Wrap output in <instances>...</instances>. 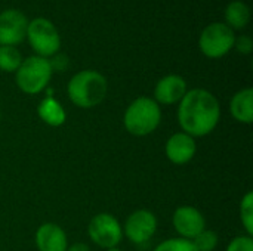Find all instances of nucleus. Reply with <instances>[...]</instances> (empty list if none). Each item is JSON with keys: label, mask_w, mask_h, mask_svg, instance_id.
<instances>
[{"label": "nucleus", "mask_w": 253, "mask_h": 251, "mask_svg": "<svg viewBox=\"0 0 253 251\" xmlns=\"http://www.w3.org/2000/svg\"><path fill=\"white\" fill-rule=\"evenodd\" d=\"M234 49L239 53H242V55H249V53H252L253 50V40L249 36L242 34V36L236 37V40H234Z\"/></svg>", "instance_id": "4be33fe9"}, {"label": "nucleus", "mask_w": 253, "mask_h": 251, "mask_svg": "<svg viewBox=\"0 0 253 251\" xmlns=\"http://www.w3.org/2000/svg\"><path fill=\"white\" fill-rule=\"evenodd\" d=\"M89 238L105 250L114 249L123 238V229L119 220L110 213H99L92 217L87 226Z\"/></svg>", "instance_id": "0eeeda50"}, {"label": "nucleus", "mask_w": 253, "mask_h": 251, "mask_svg": "<svg viewBox=\"0 0 253 251\" xmlns=\"http://www.w3.org/2000/svg\"><path fill=\"white\" fill-rule=\"evenodd\" d=\"M225 251H253V240L249 235L236 237Z\"/></svg>", "instance_id": "412c9836"}, {"label": "nucleus", "mask_w": 253, "mask_h": 251, "mask_svg": "<svg viewBox=\"0 0 253 251\" xmlns=\"http://www.w3.org/2000/svg\"><path fill=\"white\" fill-rule=\"evenodd\" d=\"M154 251H197L193 241L184 238H170L160 243Z\"/></svg>", "instance_id": "aec40b11"}, {"label": "nucleus", "mask_w": 253, "mask_h": 251, "mask_svg": "<svg viewBox=\"0 0 253 251\" xmlns=\"http://www.w3.org/2000/svg\"><path fill=\"white\" fill-rule=\"evenodd\" d=\"M224 18L231 30H242L251 21V7L242 0H234L225 7Z\"/></svg>", "instance_id": "dca6fc26"}, {"label": "nucleus", "mask_w": 253, "mask_h": 251, "mask_svg": "<svg viewBox=\"0 0 253 251\" xmlns=\"http://www.w3.org/2000/svg\"><path fill=\"white\" fill-rule=\"evenodd\" d=\"M196 151H197V145H196L194 138L184 132L172 135L168 139L166 146H165L168 160L178 166L190 163L194 158Z\"/></svg>", "instance_id": "f8f14e48"}, {"label": "nucleus", "mask_w": 253, "mask_h": 251, "mask_svg": "<svg viewBox=\"0 0 253 251\" xmlns=\"http://www.w3.org/2000/svg\"><path fill=\"white\" fill-rule=\"evenodd\" d=\"M50 62V67H52V71H62V70H67L68 67V58L62 53H56L52 56V59H49Z\"/></svg>", "instance_id": "5701e85b"}, {"label": "nucleus", "mask_w": 253, "mask_h": 251, "mask_svg": "<svg viewBox=\"0 0 253 251\" xmlns=\"http://www.w3.org/2000/svg\"><path fill=\"white\" fill-rule=\"evenodd\" d=\"M67 251H90V249L86 244H83V243H76V244L70 246L67 249Z\"/></svg>", "instance_id": "b1692460"}, {"label": "nucleus", "mask_w": 253, "mask_h": 251, "mask_svg": "<svg viewBox=\"0 0 253 251\" xmlns=\"http://www.w3.org/2000/svg\"><path fill=\"white\" fill-rule=\"evenodd\" d=\"M197 251H213L218 246V234L209 229L202 231L196 238L191 240Z\"/></svg>", "instance_id": "6ab92c4d"}, {"label": "nucleus", "mask_w": 253, "mask_h": 251, "mask_svg": "<svg viewBox=\"0 0 253 251\" xmlns=\"http://www.w3.org/2000/svg\"><path fill=\"white\" fill-rule=\"evenodd\" d=\"M22 62V55L16 46H0V70L4 72H16Z\"/></svg>", "instance_id": "f3484780"}, {"label": "nucleus", "mask_w": 253, "mask_h": 251, "mask_svg": "<svg viewBox=\"0 0 253 251\" xmlns=\"http://www.w3.org/2000/svg\"><path fill=\"white\" fill-rule=\"evenodd\" d=\"M230 111L233 117L243 124L253 123V90L251 87L239 90L230 104Z\"/></svg>", "instance_id": "4468645a"}, {"label": "nucleus", "mask_w": 253, "mask_h": 251, "mask_svg": "<svg viewBox=\"0 0 253 251\" xmlns=\"http://www.w3.org/2000/svg\"><path fill=\"white\" fill-rule=\"evenodd\" d=\"M37 56L52 58L61 49V36L58 28L46 18H34L28 22L27 37Z\"/></svg>", "instance_id": "39448f33"}, {"label": "nucleus", "mask_w": 253, "mask_h": 251, "mask_svg": "<svg viewBox=\"0 0 253 251\" xmlns=\"http://www.w3.org/2000/svg\"><path fill=\"white\" fill-rule=\"evenodd\" d=\"M188 92L187 81L178 74H169L160 78L154 87V101L160 105H173Z\"/></svg>", "instance_id": "9b49d317"}, {"label": "nucleus", "mask_w": 253, "mask_h": 251, "mask_svg": "<svg viewBox=\"0 0 253 251\" xmlns=\"http://www.w3.org/2000/svg\"><path fill=\"white\" fill-rule=\"evenodd\" d=\"M52 72L49 59L34 55L22 59L19 68L16 70L15 81L24 93L37 95L47 87Z\"/></svg>", "instance_id": "20e7f679"}, {"label": "nucleus", "mask_w": 253, "mask_h": 251, "mask_svg": "<svg viewBox=\"0 0 253 251\" xmlns=\"http://www.w3.org/2000/svg\"><path fill=\"white\" fill-rule=\"evenodd\" d=\"M156 231H157V219L154 213H151L150 210L133 212L125 223V234L127 240L136 246L150 241L156 234Z\"/></svg>", "instance_id": "1a4fd4ad"}, {"label": "nucleus", "mask_w": 253, "mask_h": 251, "mask_svg": "<svg viewBox=\"0 0 253 251\" xmlns=\"http://www.w3.org/2000/svg\"><path fill=\"white\" fill-rule=\"evenodd\" d=\"M37 114L43 123L52 127L62 126L67 118L65 109L53 96H46L42 99V102L37 107Z\"/></svg>", "instance_id": "2eb2a0df"}, {"label": "nucleus", "mask_w": 253, "mask_h": 251, "mask_svg": "<svg viewBox=\"0 0 253 251\" xmlns=\"http://www.w3.org/2000/svg\"><path fill=\"white\" fill-rule=\"evenodd\" d=\"M221 117V105L206 89H193L185 93L178 107V123L184 133L202 138L215 130Z\"/></svg>", "instance_id": "f257e3e1"}, {"label": "nucleus", "mask_w": 253, "mask_h": 251, "mask_svg": "<svg viewBox=\"0 0 253 251\" xmlns=\"http://www.w3.org/2000/svg\"><path fill=\"white\" fill-rule=\"evenodd\" d=\"M108 90L107 78L95 70H83L74 74L67 86L70 101L83 109L99 105Z\"/></svg>", "instance_id": "f03ea898"}, {"label": "nucleus", "mask_w": 253, "mask_h": 251, "mask_svg": "<svg viewBox=\"0 0 253 251\" xmlns=\"http://www.w3.org/2000/svg\"><path fill=\"white\" fill-rule=\"evenodd\" d=\"M28 19L18 9L0 12V46H18L27 37Z\"/></svg>", "instance_id": "6e6552de"}, {"label": "nucleus", "mask_w": 253, "mask_h": 251, "mask_svg": "<svg viewBox=\"0 0 253 251\" xmlns=\"http://www.w3.org/2000/svg\"><path fill=\"white\" fill-rule=\"evenodd\" d=\"M172 222H173L175 231L181 235V238L190 240V241L196 238L202 231L206 229V220L203 215L191 206L178 207L173 213Z\"/></svg>", "instance_id": "9d476101"}, {"label": "nucleus", "mask_w": 253, "mask_h": 251, "mask_svg": "<svg viewBox=\"0 0 253 251\" xmlns=\"http://www.w3.org/2000/svg\"><path fill=\"white\" fill-rule=\"evenodd\" d=\"M36 247L39 251H67V234L56 223H43L36 232Z\"/></svg>", "instance_id": "ddd939ff"}, {"label": "nucleus", "mask_w": 253, "mask_h": 251, "mask_svg": "<svg viewBox=\"0 0 253 251\" xmlns=\"http://www.w3.org/2000/svg\"><path fill=\"white\" fill-rule=\"evenodd\" d=\"M240 219L249 237L253 235V192H248L242 198L240 204Z\"/></svg>", "instance_id": "a211bd4d"}, {"label": "nucleus", "mask_w": 253, "mask_h": 251, "mask_svg": "<svg viewBox=\"0 0 253 251\" xmlns=\"http://www.w3.org/2000/svg\"><path fill=\"white\" fill-rule=\"evenodd\" d=\"M107 251H122V250H119L117 247H114V249H110V250H107Z\"/></svg>", "instance_id": "393cba45"}, {"label": "nucleus", "mask_w": 253, "mask_h": 251, "mask_svg": "<svg viewBox=\"0 0 253 251\" xmlns=\"http://www.w3.org/2000/svg\"><path fill=\"white\" fill-rule=\"evenodd\" d=\"M0 118H1V114H0Z\"/></svg>", "instance_id": "a878e982"}, {"label": "nucleus", "mask_w": 253, "mask_h": 251, "mask_svg": "<svg viewBox=\"0 0 253 251\" xmlns=\"http://www.w3.org/2000/svg\"><path fill=\"white\" fill-rule=\"evenodd\" d=\"M236 34L225 22H212L200 34L199 47L211 59L225 56L234 47Z\"/></svg>", "instance_id": "423d86ee"}, {"label": "nucleus", "mask_w": 253, "mask_h": 251, "mask_svg": "<svg viewBox=\"0 0 253 251\" xmlns=\"http://www.w3.org/2000/svg\"><path fill=\"white\" fill-rule=\"evenodd\" d=\"M162 121L160 105L147 96H139L130 102L125 111L123 124L133 136H147L153 133Z\"/></svg>", "instance_id": "7ed1b4c3"}]
</instances>
